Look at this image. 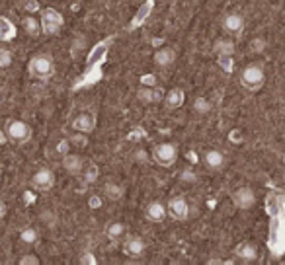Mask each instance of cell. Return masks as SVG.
<instances>
[{"label":"cell","mask_w":285,"mask_h":265,"mask_svg":"<svg viewBox=\"0 0 285 265\" xmlns=\"http://www.w3.org/2000/svg\"><path fill=\"white\" fill-rule=\"evenodd\" d=\"M53 185H55V175L47 168H41L32 175V187L37 191H49L53 189Z\"/></svg>","instance_id":"obj_8"},{"label":"cell","mask_w":285,"mask_h":265,"mask_svg":"<svg viewBox=\"0 0 285 265\" xmlns=\"http://www.w3.org/2000/svg\"><path fill=\"white\" fill-rule=\"evenodd\" d=\"M123 250H125V254L129 255V257H141L145 254V250H147V244L139 236H131L129 240H125Z\"/></svg>","instance_id":"obj_14"},{"label":"cell","mask_w":285,"mask_h":265,"mask_svg":"<svg viewBox=\"0 0 285 265\" xmlns=\"http://www.w3.org/2000/svg\"><path fill=\"white\" fill-rule=\"evenodd\" d=\"M203 164H205V168H207V170H213V172H217V170L225 168L226 158H225V154H223L221 150L211 149V150H207V152L203 154Z\"/></svg>","instance_id":"obj_12"},{"label":"cell","mask_w":285,"mask_h":265,"mask_svg":"<svg viewBox=\"0 0 285 265\" xmlns=\"http://www.w3.org/2000/svg\"><path fill=\"white\" fill-rule=\"evenodd\" d=\"M184 102H186V92L182 88H172L164 96V105L168 109H178L184 105Z\"/></svg>","instance_id":"obj_15"},{"label":"cell","mask_w":285,"mask_h":265,"mask_svg":"<svg viewBox=\"0 0 285 265\" xmlns=\"http://www.w3.org/2000/svg\"><path fill=\"white\" fill-rule=\"evenodd\" d=\"M84 160L82 156H78V154H65L63 156V168H65V172H69L71 175H80L84 170Z\"/></svg>","instance_id":"obj_13"},{"label":"cell","mask_w":285,"mask_h":265,"mask_svg":"<svg viewBox=\"0 0 285 265\" xmlns=\"http://www.w3.org/2000/svg\"><path fill=\"white\" fill-rule=\"evenodd\" d=\"M193 109L203 115V113H209V111H211V104H209V100H205V98H197L195 104H193Z\"/></svg>","instance_id":"obj_26"},{"label":"cell","mask_w":285,"mask_h":265,"mask_svg":"<svg viewBox=\"0 0 285 265\" xmlns=\"http://www.w3.org/2000/svg\"><path fill=\"white\" fill-rule=\"evenodd\" d=\"M237 255H238V259H240V261H244V263H252V261H256V259H258V248H256L254 244H250V242H242L237 248Z\"/></svg>","instance_id":"obj_17"},{"label":"cell","mask_w":285,"mask_h":265,"mask_svg":"<svg viewBox=\"0 0 285 265\" xmlns=\"http://www.w3.org/2000/svg\"><path fill=\"white\" fill-rule=\"evenodd\" d=\"M125 224L123 222H109L106 226V236L107 240H111V242H116V240H121L123 236H125Z\"/></svg>","instance_id":"obj_19"},{"label":"cell","mask_w":285,"mask_h":265,"mask_svg":"<svg viewBox=\"0 0 285 265\" xmlns=\"http://www.w3.org/2000/svg\"><path fill=\"white\" fill-rule=\"evenodd\" d=\"M176 61V51L172 47H160L158 51L155 53V63L158 67H172Z\"/></svg>","instance_id":"obj_18"},{"label":"cell","mask_w":285,"mask_h":265,"mask_svg":"<svg viewBox=\"0 0 285 265\" xmlns=\"http://www.w3.org/2000/svg\"><path fill=\"white\" fill-rule=\"evenodd\" d=\"M264 47V41H252V49H262Z\"/></svg>","instance_id":"obj_36"},{"label":"cell","mask_w":285,"mask_h":265,"mask_svg":"<svg viewBox=\"0 0 285 265\" xmlns=\"http://www.w3.org/2000/svg\"><path fill=\"white\" fill-rule=\"evenodd\" d=\"M69 140H71V144H80V146H86V142H88L84 133H76V135H72Z\"/></svg>","instance_id":"obj_29"},{"label":"cell","mask_w":285,"mask_h":265,"mask_svg":"<svg viewBox=\"0 0 285 265\" xmlns=\"http://www.w3.org/2000/svg\"><path fill=\"white\" fill-rule=\"evenodd\" d=\"M12 65V53L6 49V47H0V67L6 69Z\"/></svg>","instance_id":"obj_27"},{"label":"cell","mask_w":285,"mask_h":265,"mask_svg":"<svg viewBox=\"0 0 285 265\" xmlns=\"http://www.w3.org/2000/svg\"><path fill=\"white\" fill-rule=\"evenodd\" d=\"M22 25H24V32L30 37H37V35L41 34V23L34 16H25L24 20H22Z\"/></svg>","instance_id":"obj_21"},{"label":"cell","mask_w":285,"mask_h":265,"mask_svg":"<svg viewBox=\"0 0 285 265\" xmlns=\"http://www.w3.org/2000/svg\"><path fill=\"white\" fill-rule=\"evenodd\" d=\"M98 205H100V199H98V197H92V199H90V207L96 209Z\"/></svg>","instance_id":"obj_34"},{"label":"cell","mask_w":285,"mask_h":265,"mask_svg":"<svg viewBox=\"0 0 285 265\" xmlns=\"http://www.w3.org/2000/svg\"><path fill=\"white\" fill-rule=\"evenodd\" d=\"M215 53L219 55L221 61H223V58H231L233 57V53H235V45H233V41H229V39H221V41H217V45H215Z\"/></svg>","instance_id":"obj_20"},{"label":"cell","mask_w":285,"mask_h":265,"mask_svg":"<svg viewBox=\"0 0 285 265\" xmlns=\"http://www.w3.org/2000/svg\"><path fill=\"white\" fill-rule=\"evenodd\" d=\"M137 100L141 102V104H153V102H156V94L151 90V88H139L137 90Z\"/></svg>","instance_id":"obj_23"},{"label":"cell","mask_w":285,"mask_h":265,"mask_svg":"<svg viewBox=\"0 0 285 265\" xmlns=\"http://www.w3.org/2000/svg\"><path fill=\"white\" fill-rule=\"evenodd\" d=\"M20 240L24 244H36L39 240V234H37L36 228H24L20 232Z\"/></svg>","instance_id":"obj_25"},{"label":"cell","mask_w":285,"mask_h":265,"mask_svg":"<svg viewBox=\"0 0 285 265\" xmlns=\"http://www.w3.org/2000/svg\"><path fill=\"white\" fill-rule=\"evenodd\" d=\"M84 182L86 184H94L96 180H98V175H100V172H98V166L96 164H88V166H84Z\"/></svg>","instance_id":"obj_24"},{"label":"cell","mask_w":285,"mask_h":265,"mask_svg":"<svg viewBox=\"0 0 285 265\" xmlns=\"http://www.w3.org/2000/svg\"><path fill=\"white\" fill-rule=\"evenodd\" d=\"M39 23H41V34L45 35H55L61 32L63 23H65V18L59 10L55 8H45L41 10V18H39Z\"/></svg>","instance_id":"obj_3"},{"label":"cell","mask_w":285,"mask_h":265,"mask_svg":"<svg viewBox=\"0 0 285 265\" xmlns=\"http://www.w3.org/2000/svg\"><path fill=\"white\" fill-rule=\"evenodd\" d=\"M69 149H71V140H69V138H63L59 144H57V152L63 154V156L69 152Z\"/></svg>","instance_id":"obj_30"},{"label":"cell","mask_w":285,"mask_h":265,"mask_svg":"<svg viewBox=\"0 0 285 265\" xmlns=\"http://www.w3.org/2000/svg\"><path fill=\"white\" fill-rule=\"evenodd\" d=\"M168 215L174 220H186L190 217V205L184 197H172L166 205Z\"/></svg>","instance_id":"obj_6"},{"label":"cell","mask_w":285,"mask_h":265,"mask_svg":"<svg viewBox=\"0 0 285 265\" xmlns=\"http://www.w3.org/2000/svg\"><path fill=\"white\" fill-rule=\"evenodd\" d=\"M4 133H6L8 140L14 142V144H25L32 138V127L27 123H24V121H20V119L10 121L6 125V129H4Z\"/></svg>","instance_id":"obj_5"},{"label":"cell","mask_w":285,"mask_h":265,"mask_svg":"<svg viewBox=\"0 0 285 265\" xmlns=\"http://www.w3.org/2000/svg\"><path fill=\"white\" fill-rule=\"evenodd\" d=\"M223 30H225V34L233 35V37L242 35V32H244V18L240 14H226L223 18Z\"/></svg>","instance_id":"obj_9"},{"label":"cell","mask_w":285,"mask_h":265,"mask_svg":"<svg viewBox=\"0 0 285 265\" xmlns=\"http://www.w3.org/2000/svg\"><path fill=\"white\" fill-rule=\"evenodd\" d=\"M153 158L162 168L174 166L176 160H178V144H174V142H160V144H156L155 150H153Z\"/></svg>","instance_id":"obj_4"},{"label":"cell","mask_w":285,"mask_h":265,"mask_svg":"<svg viewBox=\"0 0 285 265\" xmlns=\"http://www.w3.org/2000/svg\"><path fill=\"white\" fill-rule=\"evenodd\" d=\"M195 180H197L195 172H191V170H184L182 172V182L184 184H195Z\"/></svg>","instance_id":"obj_28"},{"label":"cell","mask_w":285,"mask_h":265,"mask_svg":"<svg viewBox=\"0 0 285 265\" xmlns=\"http://www.w3.org/2000/svg\"><path fill=\"white\" fill-rule=\"evenodd\" d=\"M18 34V30H16V25L10 18H6V16H0V43H8V41H12L14 37Z\"/></svg>","instance_id":"obj_16"},{"label":"cell","mask_w":285,"mask_h":265,"mask_svg":"<svg viewBox=\"0 0 285 265\" xmlns=\"http://www.w3.org/2000/svg\"><path fill=\"white\" fill-rule=\"evenodd\" d=\"M266 82V72L260 63H250L240 72V86L248 92H258Z\"/></svg>","instance_id":"obj_1"},{"label":"cell","mask_w":285,"mask_h":265,"mask_svg":"<svg viewBox=\"0 0 285 265\" xmlns=\"http://www.w3.org/2000/svg\"><path fill=\"white\" fill-rule=\"evenodd\" d=\"M72 129L74 133H84V135H90L96 129V115L92 111H82L72 119Z\"/></svg>","instance_id":"obj_7"},{"label":"cell","mask_w":285,"mask_h":265,"mask_svg":"<svg viewBox=\"0 0 285 265\" xmlns=\"http://www.w3.org/2000/svg\"><path fill=\"white\" fill-rule=\"evenodd\" d=\"M104 195L109 199V201H119L121 197H123V187L116 182H107L104 185Z\"/></svg>","instance_id":"obj_22"},{"label":"cell","mask_w":285,"mask_h":265,"mask_svg":"<svg viewBox=\"0 0 285 265\" xmlns=\"http://www.w3.org/2000/svg\"><path fill=\"white\" fill-rule=\"evenodd\" d=\"M27 72L30 76H34L37 80H47L55 74V63L49 55H36V57L30 58L27 63Z\"/></svg>","instance_id":"obj_2"},{"label":"cell","mask_w":285,"mask_h":265,"mask_svg":"<svg viewBox=\"0 0 285 265\" xmlns=\"http://www.w3.org/2000/svg\"><path fill=\"white\" fill-rule=\"evenodd\" d=\"M25 8H27V10H37L39 6H37V2H34V0H32V2H27V6H25Z\"/></svg>","instance_id":"obj_35"},{"label":"cell","mask_w":285,"mask_h":265,"mask_svg":"<svg viewBox=\"0 0 285 265\" xmlns=\"http://www.w3.org/2000/svg\"><path fill=\"white\" fill-rule=\"evenodd\" d=\"M166 215H168L166 205H162V203H158V201L149 203V205H147V209H145V219L149 220V222H155V224L164 222Z\"/></svg>","instance_id":"obj_11"},{"label":"cell","mask_w":285,"mask_h":265,"mask_svg":"<svg viewBox=\"0 0 285 265\" xmlns=\"http://www.w3.org/2000/svg\"><path fill=\"white\" fill-rule=\"evenodd\" d=\"M4 215H6V203H4L2 199H0V219H2Z\"/></svg>","instance_id":"obj_33"},{"label":"cell","mask_w":285,"mask_h":265,"mask_svg":"<svg viewBox=\"0 0 285 265\" xmlns=\"http://www.w3.org/2000/svg\"><path fill=\"white\" fill-rule=\"evenodd\" d=\"M6 142H8V137H6V133L0 129V146H2V144H6Z\"/></svg>","instance_id":"obj_32"},{"label":"cell","mask_w":285,"mask_h":265,"mask_svg":"<svg viewBox=\"0 0 285 265\" xmlns=\"http://www.w3.org/2000/svg\"><path fill=\"white\" fill-rule=\"evenodd\" d=\"M20 265H39V257L36 255H25L20 259Z\"/></svg>","instance_id":"obj_31"},{"label":"cell","mask_w":285,"mask_h":265,"mask_svg":"<svg viewBox=\"0 0 285 265\" xmlns=\"http://www.w3.org/2000/svg\"><path fill=\"white\" fill-rule=\"evenodd\" d=\"M233 203H235L238 209L246 211V209H250L256 203V195H254V191H252L250 187H238L237 191L233 193Z\"/></svg>","instance_id":"obj_10"}]
</instances>
